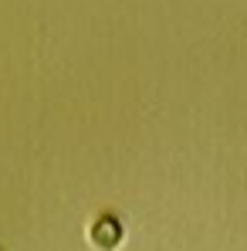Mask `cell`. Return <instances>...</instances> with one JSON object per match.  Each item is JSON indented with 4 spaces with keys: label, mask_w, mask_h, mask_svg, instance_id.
Here are the masks:
<instances>
[{
    "label": "cell",
    "mask_w": 247,
    "mask_h": 251,
    "mask_svg": "<svg viewBox=\"0 0 247 251\" xmlns=\"http://www.w3.org/2000/svg\"><path fill=\"white\" fill-rule=\"evenodd\" d=\"M88 238H91V245H95V248L112 251L119 241H122V227H119V221H115V217H98V221L91 224Z\"/></svg>",
    "instance_id": "6da1fadb"
}]
</instances>
